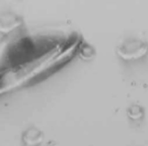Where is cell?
<instances>
[{"label":"cell","mask_w":148,"mask_h":146,"mask_svg":"<svg viewBox=\"0 0 148 146\" xmlns=\"http://www.w3.org/2000/svg\"><path fill=\"white\" fill-rule=\"evenodd\" d=\"M79 44L74 37L23 38L11 43L0 55V93L19 86L70 57Z\"/></svg>","instance_id":"1"},{"label":"cell","mask_w":148,"mask_h":146,"mask_svg":"<svg viewBox=\"0 0 148 146\" xmlns=\"http://www.w3.org/2000/svg\"><path fill=\"white\" fill-rule=\"evenodd\" d=\"M147 45L141 40H128L117 48V54L124 60H136L147 53Z\"/></svg>","instance_id":"2"},{"label":"cell","mask_w":148,"mask_h":146,"mask_svg":"<svg viewBox=\"0 0 148 146\" xmlns=\"http://www.w3.org/2000/svg\"><path fill=\"white\" fill-rule=\"evenodd\" d=\"M21 25V19L15 14L5 13L0 17V32L4 34L11 33Z\"/></svg>","instance_id":"3"},{"label":"cell","mask_w":148,"mask_h":146,"mask_svg":"<svg viewBox=\"0 0 148 146\" xmlns=\"http://www.w3.org/2000/svg\"><path fill=\"white\" fill-rule=\"evenodd\" d=\"M42 140H43V136H42L41 132L36 129L29 130L25 135V142H27L29 145H36V144L40 143Z\"/></svg>","instance_id":"4"},{"label":"cell","mask_w":148,"mask_h":146,"mask_svg":"<svg viewBox=\"0 0 148 146\" xmlns=\"http://www.w3.org/2000/svg\"><path fill=\"white\" fill-rule=\"evenodd\" d=\"M141 109H140L139 107H134L131 109V111H130V117H132L133 119H137V118L141 117L142 116V112Z\"/></svg>","instance_id":"5"}]
</instances>
